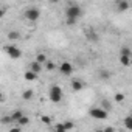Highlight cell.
I'll return each instance as SVG.
<instances>
[{"mask_svg": "<svg viewBox=\"0 0 132 132\" xmlns=\"http://www.w3.org/2000/svg\"><path fill=\"white\" fill-rule=\"evenodd\" d=\"M62 96H64L62 87L57 86V84H53V86L50 87V90H48V98H50V101L54 103V104H57V103L62 101Z\"/></svg>", "mask_w": 132, "mask_h": 132, "instance_id": "obj_1", "label": "cell"}, {"mask_svg": "<svg viewBox=\"0 0 132 132\" xmlns=\"http://www.w3.org/2000/svg\"><path fill=\"white\" fill-rule=\"evenodd\" d=\"M3 51L8 54V57H11V59H19V57H22V50L20 48H17L16 45H5L3 47Z\"/></svg>", "mask_w": 132, "mask_h": 132, "instance_id": "obj_2", "label": "cell"}, {"mask_svg": "<svg viewBox=\"0 0 132 132\" xmlns=\"http://www.w3.org/2000/svg\"><path fill=\"white\" fill-rule=\"evenodd\" d=\"M89 115H90L92 118H95V120H106L107 115H109V112L104 110L103 107H92V109L89 110Z\"/></svg>", "mask_w": 132, "mask_h": 132, "instance_id": "obj_3", "label": "cell"}, {"mask_svg": "<svg viewBox=\"0 0 132 132\" xmlns=\"http://www.w3.org/2000/svg\"><path fill=\"white\" fill-rule=\"evenodd\" d=\"M65 16H67V17H75V19H78V17L82 16V10H81V6L76 5V3L69 5V8L65 10Z\"/></svg>", "mask_w": 132, "mask_h": 132, "instance_id": "obj_4", "label": "cell"}, {"mask_svg": "<svg viewBox=\"0 0 132 132\" xmlns=\"http://www.w3.org/2000/svg\"><path fill=\"white\" fill-rule=\"evenodd\" d=\"M39 17H40V11L37 8H34V6H31V8H28L25 11V19L30 20V22H37Z\"/></svg>", "mask_w": 132, "mask_h": 132, "instance_id": "obj_5", "label": "cell"}, {"mask_svg": "<svg viewBox=\"0 0 132 132\" xmlns=\"http://www.w3.org/2000/svg\"><path fill=\"white\" fill-rule=\"evenodd\" d=\"M57 70H59L61 75H64V76H70V75L73 73V65H72L69 61H64V62H61V65L57 67Z\"/></svg>", "mask_w": 132, "mask_h": 132, "instance_id": "obj_6", "label": "cell"}, {"mask_svg": "<svg viewBox=\"0 0 132 132\" xmlns=\"http://www.w3.org/2000/svg\"><path fill=\"white\" fill-rule=\"evenodd\" d=\"M129 8H130V3L127 2V0H118L117 2V10L120 13H126Z\"/></svg>", "mask_w": 132, "mask_h": 132, "instance_id": "obj_7", "label": "cell"}, {"mask_svg": "<svg viewBox=\"0 0 132 132\" xmlns=\"http://www.w3.org/2000/svg\"><path fill=\"white\" fill-rule=\"evenodd\" d=\"M84 87H86L84 81H81V79H75V81H72V89H73V92H81Z\"/></svg>", "mask_w": 132, "mask_h": 132, "instance_id": "obj_8", "label": "cell"}, {"mask_svg": "<svg viewBox=\"0 0 132 132\" xmlns=\"http://www.w3.org/2000/svg\"><path fill=\"white\" fill-rule=\"evenodd\" d=\"M30 70H33L34 73H40L42 70H44V64H40V62H37V61H33L31 62V65H30Z\"/></svg>", "mask_w": 132, "mask_h": 132, "instance_id": "obj_9", "label": "cell"}, {"mask_svg": "<svg viewBox=\"0 0 132 132\" xmlns=\"http://www.w3.org/2000/svg\"><path fill=\"white\" fill-rule=\"evenodd\" d=\"M120 64L123 65V67H129V65L132 64V57L129 54H120Z\"/></svg>", "mask_w": 132, "mask_h": 132, "instance_id": "obj_10", "label": "cell"}, {"mask_svg": "<svg viewBox=\"0 0 132 132\" xmlns=\"http://www.w3.org/2000/svg\"><path fill=\"white\" fill-rule=\"evenodd\" d=\"M23 78H25V81H36L37 79V73H34L33 70H27L23 73Z\"/></svg>", "mask_w": 132, "mask_h": 132, "instance_id": "obj_11", "label": "cell"}, {"mask_svg": "<svg viewBox=\"0 0 132 132\" xmlns=\"http://www.w3.org/2000/svg\"><path fill=\"white\" fill-rule=\"evenodd\" d=\"M33 96H34V92H33V89H27V90L22 93V98H23L25 101H30Z\"/></svg>", "mask_w": 132, "mask_h": 132, "instance_id": "obj_12", "label": "cell"}, {"mask_svg": "<svg viewBox=\"0 0 132 132\" xmlns=\"http://www.w3.org/2000/svg\"><path fill=\"white\" fill-rule=\"evenodd\" d=\"M8 39H10V40H17V39H20V33L13 30V31L8 33Z\"/></svg>", "mask_w": 132, "mask_h": 132, "instance_id": "obj_13", "label": "cell"}, {"mask_svg": "<svg viewBox=\"0 0 132 132\" xmlns=\"http://www.w3.org/2000/svg\"><path fill=\"white\" fill-rule=\"evenodd\" d=\"M22 115H23V112H22L20 109H17V110H14V112L11 113V120H13V121H17Z\"/></svg>", "mask_w": 132, "mask_h": 132, "instance_id": "obj_14", "label": "cell"}, {"mask_svg": "<svg viewBox=\"0 0 132 132\" xmlns=\"http://www.w3.org/2000/svg\"><path fill=\"white\" fill-rule=\"evenodd\" d=\"M44 65H45V70H47V72H53V70L56 69V65H54L51 61H48V59L45 61V64H44Z\"/></svg>", "mask_w": 132, "mask_h": 132, "instance_id": "obj_15", "label": "cell"}, {"mask_svg": "<svg viewBox=\"0 0 132 132\" xmlns=\"http://www.w3.org/2000/svg\"><path fill=\"white\" fill-rule=\"evenodd\" d=\"M17 123H19V126H27V124L30 123V118H28V117H25V115H22V117L17 120Z\"/></svg>", "mask_w": 132, "mask_h": 132, "instance_id": "obj_16", "label": "cell"}, {"mask_svg": "<svg viewBox=\"0 0 132 132\" xmlns=\"http://www.w3.org/2000/svg\"><path fill=\"white\" fill-rule=\"evenodd\" d=\"M124 126H126V129L132 130V117H130V115H127V117L124 118Z\"/></svg>", "mask_w": 132, "mask_h": 132, "instance_id": "obj_17", "label": "cell"}, {"mask_svg": "<svg viewBox=\"0 0 132 132\" xmlns=\"http://www.w3.org/2000/svg\"><path fill=\"white\" fill-rule=\"evenodd\" d=\"M34 61H37V62H40V64H45V61H47V56L44 54V53H39L37 56H36V59Z\"/></svg>", "mask_w": 132, "mask_h": 132, "instance_id": "obj_18", "label": "cell"}, {"mask_svg": "<svg viewBox=\"0 0 132 132\" xmlns=\"http://www.w3.org/2000/svg\"><path fill=\"white\" fill-rule=\"evenodd\" d=\"M100 78H101V79H109V78H110V73L103 69V70H100Z\"/></svg>", "mask_w": 132, "mask_h": 132, "instance_id": "obj_19", "label": "cell"}, {"mask_svg": "<svg viewBox=\"0 0 132 132\" xmlns=\"http://www.w3.org/2000/svg\"><path fill=\"white\" fill-rule=\"evenodd\" d=\"M101 106H103V109H104V110H107V112L112 109V104H110V101H107V100H103Z\"/></svg>", "mask_w": 132, "mask_h": 132, "instance_id": "obj_20", "label": "cell"}, {"mask_svg": "<svg viewBox=\"0 0 132 132\" xmlns=\"http://www.w3.org/2000/svg\"><path fill=\"white\" fill-rule=\"evenodd\" d=\"M113 98H115V101H117V103H123V101H124V98H126V95H124V93H115V96H113Z\"/></svg>", "mask_w": 132, "mask_h": 132, "instance_id": "obj_21", "label": "cell"}, {"mask_svg": "<svg viewBox=\"0 0 132 132\" xmlns=\"http://www.w3.org/2000/svg\"><path fill=\"white\" fill-rule=\"evenodd\" d=\"M0 120H2V123H3V124H10V123H13L11 115H5V117H2Z\"/></svg>", "mask_w": 132, "mask_h": 132, "instance_id": "obj_22", "label": "cell"}, {"mask_svg": "<svg viewBox=\"0 0 132 132\" xmlns=\"http://www.w3.org/2000/svg\"><path fill=\"white\" fill-rule=\"evenodd\" d=\"M73 127H75V124H73L72 121H65V123H64V129H65V130H70V129H73Z\"/></svg>", "mask_w": 132, "mask_h": 132, "instance_id": "obj_23", "label": "cell"}, {"mask_svg": "<svg viewBox=\"0 0 132 132\" xmlns=\"http://www.w3.org/2000/svg\"><path fill=\"white\" fill-rule=\"evenodd\" d=\"M87 39H89V40H95V42H96V40H98V34H95V33H92V31H90V33H87Z\"/></svg>", "mask_w": 132, "mask_h": 132, "instance_id": "obj_24", "label": "cell"}, {"mask_svg": "<svg viewBox=\"0 0 132 132\" xmlns=\"http://www.w3.org/2000/svg\"><path fill=\"white\" fill-rule=\"evenodd\" d=\"M120 54H129V56H132V53H130V48H129V47H123V48H121V51H120Z\"/></svg>", "mask_w": 132, "mask_h": 132, "instance_id": "obj_25", "label": "cell"}, {"mask_svg": "<svg viewBox=\"0 0 132 132\" xmlns=\"http://www.w3.org/2000/svg\"><path fill=\"white\" fill-rule=\"evenodd\" d=\"M40 121H42L44 124H50V123H51V118L47 117V115H42V117H40Z\"/></svg>", "mask_w": 132, "mask_h": 132, "instance_id": "obj_26", "label": "cell"}, {"mask_svg": "<svg viewBox=\"0 0 132 132\" xmlns=\"http://www.w3.org/2000/svg\"><path fill=\"white\" fill-rule=\"evenodd\" d=\"M54 129H56L57 132H65V129H64V123H57V124L54 126Z\"/></svg>", "mask_w": 132, "mask_h": 132, "instance_id": "obj_27", "label": "cell"}, {"mask_svg": "<svg viewBox=\"0 0 132 132\" xmlns=\"http://www.w3.org/2000/svg\"><path fill=\"white\" fill-rule=\"evenodd\" d=\"M75 23H76L75 17H67V25H75Z\"/></svg>", "mask_w": 132, "mask_h": 132, "instance_id": "obj_28", "label": "cell"}, {"mask_svg": "<svg viewBox=\"0 0 132 132\" xmlns=\"http://www.w3.org/2000/svg\"><path fill=\"white\" fill-rule=\"evenodd\" d=\"M5 13H6V11H5V8H2V6H0V19H2V17L5 16Z\"/></svg>", "mask_w": 132, "mask_h": 132, "instance_id": "obj_29", "label": "cell"}, {"mask_svg": "<svg viewBox=\"0 0 132 132\" xmlns=\"http://www.w3.org/2000/svg\"><path fill=\"white\" fill-rule=\"evenodd\" d=\"M104 130H106V132H113V130H115V129H113V127H112V126H109V127H106V129H104Z\"/></svg>", "mask_w": 132, "mask_h": 132, "instance_id": "obj_30", "label": "cell"}, {"mask_svg": "<svg viewBox=\"0 0 132 132\" xmlns=\"http://www.w3.org/2000/svg\"><path fill=\"white\" fill-rule=\"evenodd\" d=\"M0 101H3V93L0 92Z\"/></svg>", "mask_w": 132, "mask_h": 132, "instance_id": "obj_31", "label": "cell"}, {"mask_svg": "<svg viewBox=\"0 0 132 132\" xmlns=\"http://www.w3.org/2000/svg\"><path fill=\"white\" fill-rule=\"evenodd\" d=\"M50 2H51V3H57V2H59V0H50Z\"/></svg>", "mask_w": 132, "mask_h": 132, "instance_id": "obj_32", "label": "cell"}, {"mask_svg": "<svg viewBox=\"0 0 132 132\" xmlns=\"http://www.w3.org/2000/svg\"><path fill=\"white\" fill-rule=\"evenodd\" d=\"M28 2H31V0H28Z\"/></svg>", "mask_w": 132, "mask_h": 132, "instance_id": "obj_33", "label": "cell"}]
</instances>
